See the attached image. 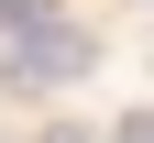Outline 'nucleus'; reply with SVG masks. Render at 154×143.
Wrapping results in <instances>:
<instances>
[{"instance_id":"7ed1b4c3","label":"nucleus","mask_w":154,"mask_h":143,"mask_svg":"<svg viewBox=\"0 0 154 143\" xmlns=\"http://www.w3.org/2000/svg\"><path fill=\"white\" fill-rule=\"evenodd\" d=\"M110 143H154V110H132V121H121V132H110Z\"/></svg>"},{"instance_id":"f257e3e1","label":"nucleus","mask_w":154,"mask_h":143,"mask_svg":"<svg viewBox=\"0 0 154 143\" xmlns=\"http://www.w3.org/2000/svg\"><path fill=\"white\" fill-rule=\"evenodd\" d=\"M99 66V44H88V22H66V11H44L33 33H11L0 44V88H66V77Z\"/></svg>"},{"instance_id":"20e7f679","label":"nucleus","mask_w":154,"mask_h":143,"mask_svg":"<svg viewBox=\"0 0 154 143\" xmlns=\"http://www.w3.org/2000/svg\"><path fill=\"white\" fill-rule=\"evenodd\" d=\"M33 143H44V132H33Z\"/></svg>"},{"instance_id":"f03ea898","label":"nucleus","mask_w":154,"mask_h":143,"mask_svg":"<svg viewBox=\"0 0 154 143\" xmlns=\"http://www.w3.org/2000/svg\"><path fill=\"white\" fill-rule=\"evenodd\" d=\"M44 11H55V0H0V33H33Z\"/></svg>"}]
</instances>
